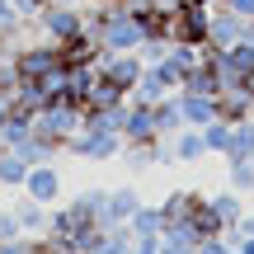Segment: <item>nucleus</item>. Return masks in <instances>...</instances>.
Instances as JSON below:
<instances>
[{
	"instance_id": "obj_15",
	"label": "nucleus",
	"mask_w": 254,
	"mask_h": 254,
	"mask_svg": "<svg viewBox=\"0 0 254 254\" xmlns=\"http://www.w3.org/2000/svg\"><path fill=\"white\" fill-rule=\"evenodd\" d=\"M99 52H104V47H99V38H94V33H75V38H66V43H62V62L66 66L99 62Z\"/></svg>"
},
{
	"instance_id": "obj_35",
	"label": "nucleus",
	"mask_w": 254,
	"mask_h": 254,
	"mask_svg": "<svg viewBox=\"0 0 254 254\" xmlns=\"http://www.w3.org/2000/svg\"><path fill=\"white\" fill-rule=\"evenodd\" d=\"M217 5H226L231 14H240V19H245V24L254 19V0H217Z\"/></svg>"
},
{
	"instance_id": "obj_21",
	"label": "nucleus",
	"mask_w": 254,
	"mask_h": 254,
	"mask_svg": "<svg viewBox=\"0 0 254 254\" xmlns=\"http://www.w3.org/2000/svg\"><path fill=\"white\" fill-rule=\"evenodd\" d=\"M231 136H236V123H226L217 113V118H212L207 127H202V141H207V155H221V160H226V151H231Z\"/></svg>"
},
{
	"instance_id": "obj_26",
	"label": "nucleus",
	"mask_w": 254,
	"mask_h": 254,
	"mask_svg": "<svg viewBox=\"0 0 254 254\" xmlns=\"http://www.w3.org/2000/svg\"><path fill=\"white\" fill-rule=\"evenodd\" d=\"M136 245V236L127 226H104V236H99V245H94V254H132Z\"/></svg>"
},
{
	"instance_id": "obj_39",
	"label": "nucleus",
	"mask_w": 254,
	"mask_h": 254,
	"mask_svg": "<svg viewBox=\"0 0 254 254\" xmlns=\"http://www.w3.org/2000/svg\"><path fill=\"white\" fill-rule=\"evenodd\" d=\"M85 5H118V0H85Z\"/></svg>"
},
{
	"instance_id": "obj_33",
	"label": "nucleus",
	"mask_w": 254,
	"mask_h": 254,
	"mask_svg": "<svg viewBox=\"0 0 254 254\" xmlns=\"http://www.w3.org/2000/svg\"><path fill=\"white\" fill-rule=\"evenodd\" d=\"M14 236H24V231H19L14 207H5V212H0V240H14Z\"/></svg>"
},
{
	"instance_id": "obj_19",
	"label": "nucleus",
	"mask_w": 254,
	"mask_h": 254,
	"mask_svg": "<svg viewBox=\"0 0 254 254\" xmlns=\"http://www.w3.org/2000/svg\"><path fill=\"white\" fill-rule=\"evenodd\" d=\"M155 109V127H160V136H174L184 127V104H179V90L174 94H165L160 104H151Z\"/></svg>"
},
{
	"instance_id": "obj_6",
	"label": "nucleus",
	"mask_w": 254,
	"mask_h": 254,
	"mask_svg": "<svg viewBox=\"0 0 254 254\" xmlns=\"http://www.w3.org/2000/svg\"><path fill=\"white\" fill-rule=\"evenodd\" d=\"M24 198H33V202H43V207H52V202H62V170H57L52 160H38V165H28V174H24Z\"/></svg>"
},
{
	"instance_id": "obj_40",
	"label": "nucleus",
	"mask_w": 254,
	"mask_h": 254,
	"mask_svg": "<svg viewBox=\"0 0 254 254\" xmlns=\"http://www.w3.org/2000/svg\"><path fill=\"white\" fill-rule=\"evenodd\" d=\"M0 151H5V136H0Z\"/></svg>"
},
{
	"instance_id": "obj_16",
	"label": "nucleus",
	"mask_w": 254,
	"mask_h": 254,
	"mask_svg": "<svg viewBox=\"0 0 254 254\" xmlns=\"http://www.w3.org/2000/svg\"><path fill=\"white\" fill-rule=\"evenodd\" d=\"M189 226H193V236L198 240H207V236H221V217H217V207H212V198H202L198 193V202H193V212H189Z\"/></svg>"
},
{
	"instance_id": "obj_2",
	"label": "nucleus",
	"mask_w": 254,
	"mask_h": 254,
	"mask_svg": "<svg viewBox=\"0 0 254 254\" xmlns=\"http://www.w3.org/2000/svg\"><path fill=\"white\" fill-rule=\"evenodd\" d=\"M14 80H43V75H52L62 62V43H52V38H38V43H19L14 47Z\"/></svg>"
},
{
	"instance_id": "obj_10",
	"label": "nucleus",
	"mask_w": 254,
	"mask_h": 254,
	"mask_svg": "<svg viewBox=\"0 0 254 254\" xmlns=\"http://www.w3.org/2000/svg\"><path fill=\"white\" fill-rule=\"evenodd\" d=\"M160 136V127H155V109L151 104H127V123H123V146L127 141H155Z\"/></svg>"
},
{
	"instance_id": "obj_20",
	"label": "nucleus",
	"mask_w": 254,
	"mask_h": 254,
	"mask_svg": "<svg viewBox=\"0 0 254 254\" xmlns=\"http://www.w3.org/2000/svg\"><path fill=\"white\" fill-rule=\"evenodd\" d=\"M14 217H19V231L24 236H47V207L43 202H33V198L14 202Z\"/></svg>"
},
{
	"instance_id": "obj_22",
	"label": "nucleus",
	"mask_w": 254,
	"mask_h": 254,
	"mask_svg": "<svg viewBox=\"0 0 254 254\" xmlns=\"http://www.w3.org/2000/svg\"><path fill=\"white\" fill-rule=\"evenodd\" d=\"M24 174H28V160L14 146H5L0 151V189H24Z\"/></svg>"
},
{
	"instance_id": "obj_29",
	"label": "nucleus",
	"mask_w": 254,
	"mask_h": 254,
	"mask_svg": "<svg viewBox=\"0 0 254 254\" xmlns=\"http://www.w3.org/2000/svg\"><path fill=\"white\" fill-rule=\"evenodd\" d=\"M0 254H47L43 236H14V240H0Z\"/></svg>"
},
{
	"instance_id": "obj_5",
	"label": "nucleus",
	"mask_w": 254,
	"mask_h": 254,
	"mask_svg": "<svg viewBox=\"0 0 254 254\" xmlns=\"http://www.w3.org/2000/svg\"><path fill=\"white\" fill-rule=\"evenodd\" d=\"M66 151L80 155V160H113V155H123V132H94V127H80V132L66 136Z\"/></svg>"
},
{
	"instance_id": "obj_8",
	"label": "nucleus",
	"mask_w": 254,
	"mask_h": 254,
	"mask_svg": "<svg viewBox=\"0 0 254 254\" xmlns=\"http://www.w3.org/2000/svg\"><path fill=\"white\" fill-rule=\"evenodd\" d=\"M240 38H245V19L231 14L226 5H217V0H212V14H207V47H231V43H240Z\"/></svg>"
},
{
	"instance_id": "obj_9",
	"label": "nucleus",
	"mask_w": 254,
	"mask_h": 254,
	"mask_svg": "<svg viewBox=\"0 0 254 254\" xmlns=\"http://www.w3.org/2000/svg\"><path fill=\"white\" fill-rule=\"evenodd\" d=\"M174 90H179V85H174V80H170V75H165L155 62H146L141 80L132 85V94H127V99H136V104H160L165 94H174Z\"/></svg>"
},
{
	"instance_id": "obj_28",
	"label": "nucleus",
	"mask_w": 254,
	"mask_h": 254,
	"mask_svg": "<svg viewBox=\"0 0 254 254\" xmlns=\"http://www.w3.org/2000/svg\"><path fill=\"white\" fill-rule=\"evenodd\" d=\"M14 151H19V155H24V160H28V165H38V160H57V155H62V151H57V146H52V141H43V136H38V132H33V136H28V141H19V146H14Z\"/></svg>"
},
{
	"instance_id": "obj_17",
	"label": "nucleus",
	"mask_w": 254,
	"mask_h": 254,
	"mask_svg": "<svg viewBox=\"0 0 254 254\" xmlns=\"http://www.w3.org/2000/svg\"><path fill=\"white\" fill-rule=\"evenodd\" d=\"M179 90H189V94H221V71L207 62V57H202V62L193 66L189 75H184V85H179Z\"/></svg>"
},
{
	"instance_id": "obj_13",
	"label": "nucleus",
	"mask_w": 254,
	"mask_h": 254,
	"mask_svg": "<svg viewBox=\"0 0 254 254\" xmlns=\"http://www.w3.org/2000/svg\"><path fill=\"white\" fill-rule=\"evenodd\" d=\"M179 104H184V127H207L217 118V94H189L179 90Z\"/></svg>"
},
{
	"instance_id": "obj_12",
	"label": "nucleus",
	"mask_w": 254,
	"mask_h": 254,
	"mask_svg": "<svg viewBox=\"0 0 254 254\" xmlns=\"http://www.w3.org/2000/svg\"><path fill=\"white\" fill-rule=\"evenodd\" d=\"M170 155H174V165H198V160H207L202 127H179V132L170 136Z\"/></svg>"
},
{
	"instance_id": "obj_38",
	"label": "nucleus",
	"mask_w": 254,
	"mask_h": 254,
	"mask_svg": "<svg viewBox=\"0 0 254 254\" xmlns=\"http://www.w3.org/2000/svg\"><path fill=\"white\" fill-rule=\"evenodd\" d=\"M47 5H85V0H47Z\"/></svg>"
},
{
	"instance_id": "obj_4",
	"label": "nucleus",
	"mask_w": 254,
	"mask_h": 254,
	"mask_svg": "<svg viewBox=\"0 0 254 254\" xmlns=\"http://www.w3.org/2000/svg\"><path fill=\"white\" fill-rule=\"evenodd\" d=\"M38 38H52V43H66V38L85 33V5H43L33 19Z\"/></svg>"
},
{
	"instance_id": "obj_34",
	"label": "nucleus",
	"mask_w": 254,
	"mask_h": 254,
	"mask_svg": "<svg viewBox=\"0 0 254 254\" xmlns=\"http://www.w3.org/2000/svg\"><path fill=\"white\" fill-rule=\"evenodd\" d=\"M9 5H14L19 14H24V24H33V19H38V9H43L47 0H9Z\"/></svg>"
},
{
	"instance_id": "obj_36",
	"label": "nucleus",
	"mask_w": 254,
	"mask_h": 254,
	"mask_svg": "<svg viewBox=\"0 0 254 254\" xmlns=\"http://www.w3.org/2000/svg\"><path fill=\"white\" fill-rule=\"evenodd\" d=\"M132 254H160V236H155V240H136Z\"/></svg>"
},
{
	"instance_id": "obj_25",
	"label": "nucleus",
	"mask_w": 254,
	"mask_h": 254,
	"mask_svg": "<svg viewBox=\"0 0 254 254\" xmlns=\"http://www.w3.org/2000/svg\"><path fill=\"white\" fill-rule=\"evenodd\" d=\"M226 184L236 193H254V155H236V160H226Z\"/></svg>"
},
{
	"instance_id": "obj_30",
	"label": "nucleus",
	"mask_w": 254,
	"mask_h": 254,
	"mask_svg": "<svg viewBox=\"0 0 254 254\" xmlns=\"http://www.w3.org/2000/svg\"><path fill=\"white\" fill-rule=\"evenodd\" d=\"M19 28H24V14L9 0H0V38H19Z\"/></svg>"
},
{
	"instance_id": "obj_37",
	"label": "nucleus",
	"mask_w": 254,
	"mask_h": 254,
	"mask_svg": "<svg viewBox=\"0 0 254 254\" xmlns=\"http://www.w3.org/2000/svg\"><path fill=\"white\" fill-rule=\"evenodd\" d=\"M240 231H245V236H254V207H245V217H240Z\"/></svg>"
},
{
	"instance_id": "obj_3",
	"label": "nucleus",
	"mask_w": 254,
	"mask_h": 254,
	"mask_svg": "<svg viewBox=\"0 0 254 254\" xmlns=\"http://www.w3.org/2000/svg\"><path fill=\"white\" fill-rule=\"evenodd\" d=\"M207 14H212V5L184 0L179 9L165 14V38H170V43H198V47H207Z\"/></svg>"
},
{
	"instance_id": "obj_32",
	"label": "nucleus",
	"mask_w": 254,
	"mask_h": 254,
	"mask_svg": "<svg viewBox=\"0 0 254 254\" xmlns=\"http://www.w3.org/2000/svg\"><path fill=\"white\" fill-rule=\"evenodd\" d=\"M136 52H141V62H160V57L170 52V38H146Z\"/></svg>"
},
{
	"instance_id": "obj_14",
	"label": "nucleus",
	"mask_w": 254,
	"mask_h": 254,
	"mask_svg": "<svg viewBox=\"0 0 254 254\" xmlns=\"http://www.w3.org/2000/svg\"><path fill=\"white\" fill-rule=\"evenodd\" d=\"M127 231H132L136 240H155L165 231V212H160V202H141V207L132 212V221H127Z\"/></svg>"
},
{
	"instance_id": "obj_11",
	"label": "nucleus",
	"mask_w": 254,
	"mask_h": 254,
	"mask_svg": "<svg viewBox=\"0 0 254 254\" xmlns=\"http://www.w3.org/2000/svg\"><path fill=\"white\" fill-rule=\"evenodd\" d=\"M136 207H141V193H136V189H127V184H123V189H109V198H104V226H127V221H132V212Z\"/></svg>"
},
{
	"instance_id": "obj_24",
	"label": "nucleus",
	"mask_w": 254,
	"mask_h": 254,
	"mask_svg": "<svg viewBox=\"0 0 254 254\" xmlns=\"http://www.w3.org/2000/svg\"><path fill=\"white\" fill-rule=\"evenodd\" d=\"M123 99H127V90H123V85H113L109 75H94L90 94H85V109H104V104H123Z\"/></svg>"
},
{
	"instance_id": "obj_31",
	"label": "nucleus",
	"mask_w": 254,
	"mask_h": 254,
	"mask_svg": "<svg viewBox=\"0 0 254 254\" xmlns=\"http://www.w3.org/2000/svg\"><path fill=\"white\" fill-rule=\"evenodd\" d=\"M193 254H236V245H231V240H226V231H221V236L198 240V250H193Z\"/></svg>"
},
{
	"instance_id": "obj_7",
	"label": "nucleus",
	"mask_w": 254,
	"mask_h": 254,
	"mask_svg": "<svg viewBox=\"0 0 254 254\" xmlns=\"http://www.w3.org/2000/svg\"><path fill=\"white\" fill-rule=\"evenodd\" d=\"M141 71H146L141 52H99V75H109V80L123 85L127 94H132V85L141 80Z\"/></svg>"
},
{
	"instance_id": "obj_18",
	"label": "nucleus",
	"mask_w": 254,
	"mask_h": 254,
	"mask_svg": "<svg viewBox=\"0 0 254 254\" xmlns=\"http://www.w3.org/2000/svg\"><path fill=\"white\" fill-rule=\"evenodd\" d=\"M212 207H217V217H221V226H240V217H245V193H236V189H231V184H226V189H221V193H212Z\"/></svg>"
},
{
	"instance_id": "obj_27",
	"label": "nucleus",
	"mask_w": 254,
	"mask_h": 254,
	"mask_svg": "<svg viewBox=\"0 0 254 254\" xmlns=\"http://www.w3.org/2000/svg\"><path fill=\"white\" fill-rule=\"evenodd\" d=\"M104 198H109V189H85V193H75V198H71V207L80 212V217L99 221L104 217ZM99 226H104V221H99Z\"/></svg>"
},
{
	"instance_id": "obj_1",
	"label": "nucleus",
	"mask_w": 254,
	"mask_h": 254,
	"mask_svg": "<svg viewBox=\"0 0 254 254\" xmlns=\"http://www.w3.org/2000/svg\"><path fill=\"white\" fill-rule=\"evenodd\" d=\"M80 123H85V109L71 104V99H52V104H43V109L33 113V132L43 136V141H52L57 151H66V136L80 132Z\"/></svg>"
},
{
	"instance_id": "obj_23",
	"label": "nucleus",
	"mask_w": 254,
	"mask_h": 254,
	"mask_svg": "<svg viewBox=\"0 0 254 254\" xmlns=\"http://www.w3.org/2000/svg\"><path fill=\"white\" fill-rule=\"evenodd\" d=\"M193 202H198V193H193V189H174L170 198L160 202V212H165V226H179V221H189Z\"/></svg>"
}]
</instances>
